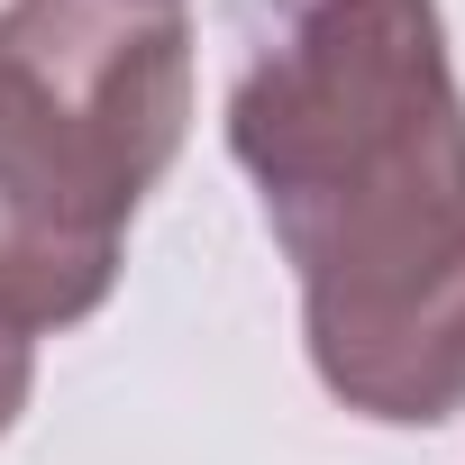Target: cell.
I'll return each instance as SVG.
<instances>
[{
  "instance_id": "6da1fadb",
  "label": "cell",
  "mask_w": 465,
  "mask_h": 465,
  "mask_svg": "<svg viewBox=\"0 0 465 465\" xmlns=\"http://www.w3.org/2000/svg\"><path fill=\"white\" fill-rule=\"evenodd\" d=\"M302 274L320 383L392 429L465 411V92L438 0H283L228 92Z\"/></svg>"
},
{
  "instance_id": "7a4b0ae2",
  "label": "cell",
  "mask_w": 465,
  "mask_h": 465,
  "mask_svg": "<svg viewBox=\"0 0 465 465\" xmlns=\"http://www.w3.org/2000/svg\"><path fill=\"white\" fill-rule=\"evenodd\" d=\"M192 119V28L173 0L0 10V329L37 338L110 302L137 201Z\"/></svg>"
},
{
  "instance_id": "3957f363",
  "label": "cell",
  "mask_w": 465,
  "mask_h": 465,
  "mask_svg": "<svg viewBox=\"0 0 465 465\" xmlns=\"http://www.w3.org/2000/svg\"><path fill=\"white\" fill-rule=\"evenodd\" d=\"M28 383H37V356H28V338H10V329H0V429H10V420L28 411Z\"/></svg>"
}]
</instances>
